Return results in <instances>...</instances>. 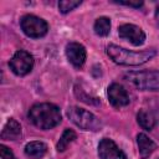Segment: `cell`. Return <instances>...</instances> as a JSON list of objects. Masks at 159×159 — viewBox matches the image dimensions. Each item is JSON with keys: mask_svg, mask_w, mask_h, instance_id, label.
I'll return each instance as SVG.
<instances>
[{"mask_svg": "<svg viewBox=\"0 0 159 159\" xmlns=\"http://www.w3.org/2000/svg\"><path fill=\"white\" fill-rule=\"evenodd\" d=\"M93 29L98 36H107L111 31V20L106 16H101L96 20Z\"/></svg>", "mask_w": 159, "mask_h": 159, "instance_id": "obj_15", "label": "cell"}, {"mask_svg": "<svg viewBox=\"0 0 159 159\" xmlns=\"http://www.w3.org/2000/svg\"><path fill=\"white\" fill-rule=\"evenodd\" d=\"M29 118L37 128L51 129L61 122V112L52 103H36L30 108Z\"/></svg>", "mask_w": 159, "mask_h": 159, "instance_id": "obj_1", "label": "cell"}, {"mask_svg": "<svg viewBox=\"0 0 159 159\" xmlns=\"http://www.w3.org/2000/svg\"><path fill=\"white\" fill-rule=\"evenodd\" d=\"M0 155H1V159H16L14 153L5 145H0Z\"/></svg>", "mask_w": 159, "mask_h": 159, "instance_id": "obj_18", "label": "cell"}, {"mask_svg": "<svg viewBox=\"0 0 159 159\" xmlns=\"http://www.w3.org/2000/svg\"><path fill=\"white\" fill-rule=\"evenodd\" d=\"M98 155L101 159H127L125 154L109 138H103L98 144Z\"/></svg>", "mask_w": 159, "mask_h": 159, "instance_id": "obj_8", "label": "cell"}, {"mask_svg": "<svg viewBox=\"0 0 159 159\" xmlns=\"http://www.w3.org/2000/svg\"><path fill=\"white\" fill-rule=\"evenodd\" d=\"M107 94H108L109 103L116 108H120V107L129 104V96H128L127 91L124 89L123 86H120L118 83H112L108 87Z\"/></svg>", "mask_w": 159, "mask_h": 159, "instance_id": "obj_9", "label": "cell"}, {"mask_svg": "<svg viewBox=\"0 0 159 159\" xmlns=\"http://www.w3.org/2000/svg\"><path fill=\"white\" fill-rule=\"evenodd\" d=\"M76 133L72 130V129H66L63 133H62V135H61V138H60V140H58V143H57V150L58 152H63V150H66L67 149V147L76 139Z\"/></svg>", "mask_w": 159, "mask_h": 159, "instance_id": "obj_16", "label": "cell"}, {"mask_svg": "<svg viewBox=\"0 0 159 159\" xmlns=\"http://www.w3.org/2000/svg\"><path fill=\"white\" fill-rule=\"evenodd\" d=\"M117 4L120 5H127V6H133V7H140L143 5V1H116Z\"/></svg>", "mask_w": 159, "mask_h": 159, "instance_id": "obj_19", "label": "cell"}, {"mask_svg": "<svg viewBox=\"0 0 159 159\" xmlns=\"http://www.w3.org/2000/svg\"><path fill=\"white\" fill-rule=\"evenodd\" d=\"M47 152V147L42 142H30L25 145V154L31 159H41Z\"/></svg>", "mask_w": 159, "mask_h": 159, "instance_id": "obj_13", "label": "cell"}, {"mask_svg": "<svg viewBox=\"0 0 159 159\" xmlns=\"http://www.w3.org/2000/svg\"><path fill=\"white\" fill-rule=\"evenodd\" d=\"M21 135V125L17 120L10 118L2 128L1 138L6 140H16Z\"/></svg>", "mask_w": 159, "mask_h": 159, "instance_id": "obj_12", "label": "cell"}, {"mask_svg": "<svg viewBox=\"0 0 159 159\" xmlns=\"http://www.w3.org/2000/svg\"><path fill=\"white\" fill-rule=\"evenodd\" d=\"M66 56L75 67L80 68L83 66L87 53H86V48L83 45L78 42H70L66 46Z\"/></svg>", "mask_w": 159, "mask_h": 159, "instance_id": "obj_10", "label": "cell"}, {"mask_svg": "<svg viewBox=\"0 0 159 159\" xmlns=\"http://www.w3.org/2000/svg\"><path fill=\"white\" fill-rule=\"evenodd\" d=\"M155 17H157V20H158V22H159V6L157 7V11H155Z\"/></svg>", "mask_w": 159, "mask_h": 159, "instance_id": "obj_20", "label": "cell"}, {"mask_svg": "<svg viewBox=\"0 0 159 159\" xmlns=\"http://www.w3.org/2000/svg\"><path fill=\"white\" fill-rule=\"evenodd\" d=\"M9 66L11 71L17 76H25L29 72H31L34 67V57L24 50H20L15 52L12 58L9 62Z\"/></svg>", "mask_w": 159, "mask_h": 159, "instance_id": "obj_6", "label": "cell"}, {"mask_svg": "<svg viewBox=\"0 0 159 159\" xmlns=\"http://www.w3.org/2000/svg\"><path fill=\"white\" fill-rule=\"evenodd\" d=\"M158 159H159V158H158Z\"/></svg>", "mask_w": 159, "mask_h": 159, "instance_id": "obj_21", "label": "cell"}, {"mask_svg": "<svg viewBox=\"0 0 159 159\" xmlns=\"http://www.w3.org/2000/svg\"><path fill=\"white\" fill-rule=\"evenodd\" d=\"M137 120L139 123V125L145 129V130H150L154 125H155V117L152 112H148V111H139V113L137 114Z\"/></svg>", "mask_w": 159, "mask_h": 159, "instance_id": "obj_14", "label": "cell"}, {"mask_svg": "<svg viewBox=\"0 0 159 159\" xmlns=\"http://www.w3.org/2000/svg\"><path fill=\"white\" fill-rule=\"evenodd\" d=\"M155 50H145V51H129L117 45H109L107 47V55L111 60L118 65L124 66H139L155 56Z\"/></svg>", "mask_w": 159, "mask_h": 159, "instance_id": "obj_2", "label": "cell"}, {"mask_svg": "<svg viewBox=\"0 0 159 159\" xmlns=\"http://www.w3.org/2000/svg\"><path fill=\"white\" fill-rule=\"evenodd\" d=\"M67 116L72 123H75L77 127H80L83 130L96 132L99 130L102 127L101 120L93 113L80 107H70L67 109Z\"/></svg>", "mask_w": 159, "mask_h": 159, "instance_id": "obj_4", "label": "cell"}, {"mask_svg": "<svg viewBox=\"0 0 159 159\" xmlns=\"http://www.w3.org/2000/svg\"><path fill=\"white\" fill-rule=\"evenodd\" d=\"M81 0H62L58 2V9L62 14H67L70 11H72L75 7L81 5Z\"/></svg>", "mask_w": 159, "mask_h": 159, "instance_id": "obj_17", "label": "cell"}, {"mask_svg": "<svg viewBox=\"0 0 159 159\" xmlns=\"http://www.w3.org/2000/svg\"><path fill=\"white\" fill-rule=\"evenodd\" d=\"M20 26H21V30L24 31V34L32 39H40V37L45 36L48 31L47 22L43 19L35 16V15L22 16V19L20 21Z\"/></svg>", "mask_w": 159, "mask_h": 159, "instance_id": "obj_5", "label": "cell"}, {"mask_svg": "<svg viewBox=\"0 0 159 159\" xmlns=\"http://www.w3.org/2000/svg\"><path fill=\"white\" fill-rule=\"evenodd\" d=\"M118 35H119L120 39L129 41L134 46H140L145 41L144 31L139 26L133 25V24H124V25L119 26Z\"/></svg>", "mask_w": 159, "mask_h": 159, "instance_id": "obj_7", "label": "cell"}, {"mask_svg": "<svg viewBox=\"0 0 159 159\" xmlns=\"http://www.w3.org/2000/svg\"><path fill=\"white\" fill-rule=\"evenodd\" d=\"M137 144H138L139 154L143 159H147L157 149V144L152 139H149L144 133H139L137 135Z\"/></svg>", "mask_w": 159, "mask_h": 159, "instance_id": "obj_11", "label": "cell"}, {"mask_svg": "<svg viewBox=\"0 0 159 159\" xmlns=\"http://www.w3.org/2000/svg\"><path fill=\"white\" fill-rule=\"evenodd\" d=\"M124 78L135 88L142 91H159V71L129 72Z\"/></svg>", "mask_w": 159, "mask_h": 159, "instance_id": "obj_3", "label": "cell"}]
</instances>
